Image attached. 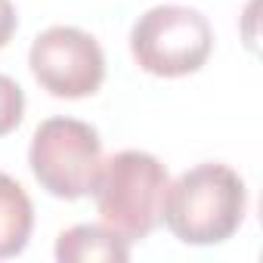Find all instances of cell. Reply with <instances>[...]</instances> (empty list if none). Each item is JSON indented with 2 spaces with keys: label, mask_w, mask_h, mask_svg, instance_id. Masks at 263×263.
<instances>
[{
  "label": "cell",
  "mask_w": 263,
  "mask_h": 263,
  "mask_svg": "<svg viewBox=\"0 0 263 263\" xmlns=\"http://www.w3.org/2000/svg\"><path fill=\"white\" fill-rule=\"evenodd\" d=\"M248 211L245 180L220 161L180 174L164 195L161 220L183 245H220L232 238Z\"/></svg>",
  "instance_id": "6da1fadb"
},
{
  "label": "cell",
  "mask_w": 263,
  "mask_h": 263,
  "mask_svg": "<svg viewBox=\"0 0 263 263\" xmlns=\"http://www.w3.org/2000/svg\"><path fill=\"white\" fill-rule=\"evenodd\" d=\"M171 177L167 167L140 149H124L102 161L93 195L96 211L108 229L127 241H140L152 235L164 214Z\"/></svg>",
  "instance_id": "7a4b0ae2"
},
{
  "label": "cell",
  "mask_w": 263,
  "mask_h": 263,
  "mask_svg": "<svg viewBox=\"0 0 263 263\" xmlns=\"http://www.w3.org/2000/svg\"><path fill=\"white\" fill-rule=\"evenodd\" d=\"M214 50L208 16L192 7L164 4L146 10L130 28V53L137 65L158 78H183L198 71Z\"/></svg>",
  "instance_id": "3957f363"
},
{
  "label": "cell",
  "mask_w": 263,
  "mask_h": 263,
  "mask_svg": "<svg viewBox=\"0 0 263 263\" xmlns=\"http://www.w3.org/2000/svg\"><path fill=\"white\" fill-rule=\"evenodd\" d=\"M28 164L41 189L53 198H84L93 192L102 167V140L96 127L78 118H47L31 137Z\"/></svg>",
  "instance_id": "277c9868"
},
{
  "label": "cell",
  "mask_w": 263,
  "mask_h": 263,
  "mask_svg": "<svg viewBox=\"0 0 263 263\" xmlns=\"http://www.w3.org/2000/svg\"><path fill=\"white\" fill-rule=\"evenodd\" d=\"M28 65L34 81L59 99L93 96L105 81V56L96 37L74 25H53L31 44Z\"/></svg>",
  "instance_id": "5b68a950"
},
{
  "label": "cell",
  "mask_w": 263,
  "mask_h": 263,
  "mask_svg": "<svg viewBox=\"0 0 263 263\" xmlns=\"http://www.w3.org/2000/svg\"><path fill=\"white\" fill-rule=\"evenodd\" d=\"M59 263H124L130 260V241L105 223H81L56 238Z\"/></svg>",
  "instance_id": "8992f818"
},
{
  "label": "cell",
  "mask_w": 263,
  "mask_h": 263,
  "mask_svg": "<svg viewBox=\"0 0 263 263\" xmlns=\"http://www.w3.org/2000/svg\"><path fill=\"white\" fill-rule=\"evenodd\" d=\"M34 229V208L28 192L10 177L0 174V260L25 251Z\"/></svg>",
  "instance_id": "52a82bcc"
},
{
  "label": "cell",
  "mask_w": 263,
  "mask_h": 263,
  "mask_svg": "<svg viewBox=\"0 0 263 263\" xmlns=\"http://www.w3.org/2000/svg\"><path fill=\"white\" fill-rule=\"evenodd\" d=\"M22 115H25L22 87L10 74H0V137L13 134V130L22 124Z\"/></svg>",
  "instance_id": "ba28073f"
},
{
  "label": "cell",
  "mask_w": 263,
  "mask_h": 263,
  "mask_svg": "<svg viewBox=\"0 0 263 263\" xmlns=\"http://www.w3.org/2000/svg\"><path fill=\"white\" fill-rule=\"evenodd\" d=\"M16 25H19V16H16L13 0H0V50H4V47L13 41Z\"/></svg>",
  "instance_id": "9c48e42d"
}]
</instances>
